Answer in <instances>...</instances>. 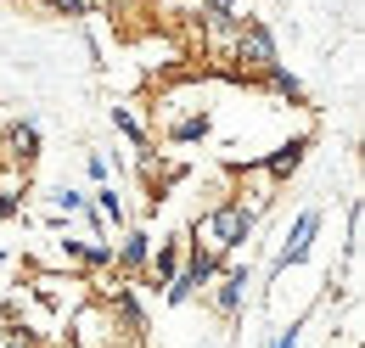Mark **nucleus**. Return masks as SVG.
Returning a JSON list of instances; mask_svg holds the SVG:
<instances>
[{"instance_id":"obj_1","label":"nucleus","mask_w":365,"mask_h":348,"mask_svg":"<svg viewBox=\"0 0 365 348\" xmlns=\"http://www.w3.org/2000/svg\"><path fill=\"white\" fill-rule=\"evenodd\" d=\"M253 225H259V219L247 214V208H242L236 197H220V203H214L208 214L197 219V230H191V247H197V253H208V259H220V264H225L230 253H242V247H247Z\"/></svg>"},{"instance_id":"obj_2","label":"nucleus","mask_w":365,"mask_h":348,"mask_svg":"<svg viewBox=\"0 0 365 348\" xmlns=\"http://www.w3.org/2000/svg\"><path fill=\"white\" fill-rule=\"evenodd\" d=\"M270 68H281L270 29H264V23H253V17H236V40H230L225 73H230V79H247V85H259Z\"/></svg>"},{"instance_id":"obj_3","label":"nucleus","mask_w":365,"mask_h":348,"mask_svg":"<svg viewBox=\"0 0 365 348\" xmlns=\"http://www.w3.org/2000/svg\"><path fill=\"white\" fill-rule=\"evenodd\" d=\"M68 348H118V332H113V314L96 298H79L68 309Z\"/></svg>"},{"instance_id":"obj_4","label":"nucleus","mask_w":365,"mask_h":348,"mask_svg":"<svg viewBox=\"0 0 365 348\" xmlns=\"http://www.w3.org/2000/svg\"><path fill=\"white\" fill-rule=\"evenodd\" d=\"M315 236H320V208H304V214L292 219V230H287V242H281V253H275V281L292 270V264H304L309 259V247H315Z\"/></svg>"},{"instance_id":"obj_5","label":"nucleus","mask_w":365,"mask_h":348,"mask_svg":"<svg viewBox=\"0 0 365 348\" xmlns=\"http://www.w3.org/2000/svg\"><path fill=\"white\" fill-rule=\"evenodd\" d=\"M242 298H247V264H230V270H214V281H208V304H214V314H236L242 309Z\"/></svg>"},{"instance_id":"obj_6","label":"nucleus","mask_w":365,"mask_h":348,"mask_svg":"<svg viewBox=\"0 0 365 348\" xmlns=\"http://www.w3.org/2000/svg\"><path fill=\"white\" fill-rule=\"evenodd\" d=\"M185 270V236H163L158 247H152V259H146V287H169L175 275Z\"/></svg>"},{"instance_id":"obj_7","label":"nucleus","mask_w":365,"mask_h":348,"mask_svg":"<svg viewBox=\"0 0 365 348\" xmlns=\"http://www.w3.org/2000/svg\"><path fill=\"white\" fill-rule=\"evenodd\" d=\"M0 140H6V152H0L6 163H17V169H34V158H40V124H34V118H17V124H6V135H0Z\"/></svg>"},{"instance_id":"obj_8","label":"nucleus","mask_w":365,"mask_h":348,"mask_svg":"<svg viewBox=\"0 0 365 348\" xmlns=\"http://www.w3.org/2000/svg\"><path fill=\"white\" fill-rule=\"evenodd\" d=\"M309 146H315V135H292V140H281V146H275V152L264 158V163H259V169H264V174L275 180V185H281V180H292V174L304 169Z\"/></svg>"},{"instance_id":"obj_9","label":"nucleus","mask_w":365,"mask_h":348,"mask_svg":"<svg viewBox=\"0 0 365 348\" xmlns=\"http://www.w3.org/2000/svg\"><path fill=\"white\" fill-rule=\"evenodd\" d=\"M208 113L202 107H191V113H175L169 124H163V135H169V146H197V140H208Z\"/></svg>"},{"instance_id":"obj_10","label":"nucleus","mask_w":365,"mask_h":348,"mask_svg":"<svg viewBox=\"0 0 365 348\" xmlns=\"http://www.w3.org/2000/svg\"><path fill=\"white\" fill-rule=\"evenodd\" d=\"M236 203H242L247 214L259 219V214H264V208H270V203H275V180H270V174H264V169H259V174H253V180H242V185H236Z\"/></svg>"},{"instance_id":"obj_11","label":"nucleus","mask_w":365,"mask_h":348,"mask_svg":"<svg viewBox=\"0 0 365 348\" xmlns=\"http://www.w3.org/2000/svg\"><path fill=\"white\" fill-rule=\"evenodd\" d=\"M96 219H101V225H118V230L130 225V214H124V203H118L113 185H96Z\"/></svg>"},{"instance_id":"obj_12","label":"nucleus","mask_w":365,"mask_h":348,"mask_svg":"<svg viewBox=\"0 0 365 348\" xmlns=\"http://www.w3.org/2000/svg\"><path fill=\"white\" fill-rule=\"evenodd\" d=\"M259 85H270L275 96H287V101H298V107L309 101V96H304V85H298V73H287V68H270V73H264Z\"/></svg>"},{"instance_id":"obj_13","label":"nucleus","mask_w":365,"mask_h":348,"mask_svg":"<svg viewBox=\"0 0 365 348\" xmlns=\"http://www.w3.org/2000/svg\"><path fill=\"white\" fill-rule=\"evenodd\" d=\"M113 130H118V135H130V140H135L140 152L152 146V140H146V124H140V118L130 113V107H113Z\"/></svg>"},{"instance_id":"obj_14","label":"nucleus","mask_w":365,"mask_h":348,"mask_svg":"<svg viewBox=\"0 0 365 348\" xmlns=\"http://www.w3.org/2000/svg\"><path fill=\"white\" fill-rule=\"evenodd\" d=\"M46 203H51V214H85L91 203L73 191V185H56V191H46Z\"/></svg>"},{"instance_id":"obj_15","label":"nucleus","mask_w":365,"mask_h":348,"mask_svg":"<svg viewBox=\"0 0 365 348\" xmlns=\"http://www.w3.org/2000/svg\"><path fill=\"white\" fill-rule=\"evenodd\" d=\"M236 6L242 0H197V17L202 23H225V17H236Z\"/></svg>"},{"instance_id":"obj_16","label":"nucleus","mask_w":365,"mask_h":348,"mask_svg":"<svg viewBox=\"0 0 365 348\" xmlns=\"http://www.w3.org/2000/svg\"><path fill=\"white\" fill-rule=\"evenodd\" d=\"M6 348H46V343H40V332H29L23 320H6Z\"/></svg>"},{"instance_id":"obj_17","label":"nucleus","mask_w":365,"mask_h":348,"mask_svg":"<svg viewBox=\"0 0 365 348\" xmlns=\"http://www.w3.org/2000/svg\"><path fill=\"white\" fill-rule=\"evenodd\" d=\"M85 169H91V180H96V185H113V163H107L101 152H91V158H85Z\"/></svg>"},{"instance_id":"obj_18","label":"nucleus","mask_w":365,"mask_h":348,"mask_svg":"<svg viewBox=\"0 0 365 348\" xmlns=\"http://www.w3.org/2000/svg\"><path fill=\"white\" fill-rule=\"evenodd\" d=\"M298 343H304V326H287V332H281L270 348H298Z\"/></svg>"},{"instance_id":"obj_19","label":"nucleus","mask_w":365,"mask_h":348,"mask_svg":"<svg viewBox=\"0 0 365 348\" xmlns=\"http://www.w3.org/2000/svg\"><path fill=\"white\" fill-rule=\"evenodd\" d=\"M11 214H23V197H0V219H11Z\"/></svg>"},{"instance_id":"obj_20","label":"nucleus","mask_w":365,"mask_h":348,"mask_svg":"<svg viewBox=\"0 0 365 348\" xmlns=\"http://www.w3.org/2000/svg\"><path fill=\"white\" fill-rule=\"evenodd\" d=\"M101 6H113V11H140L146 0H101Z\"/></svg>"}]
</instances>
